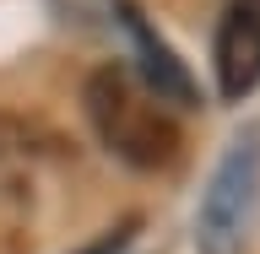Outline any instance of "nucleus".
<instances>
[{
    "mask_svg": "<svg viewBox=\"0 0 260 254\" xmlns=\"http://www.w3.org/2000/svg\"><path fill=\"white\" fill-rule=\"evenodd\" d=\"M81 103H87L92 135L125 168L157 173V168H168L179 157V119L162 108V97L130 65H98L92 76H87Z\"/></svg>",
    "mask_w": 260,
    "mask_h": 254,
    "instance_id": "1",
    "label": "nucleus"
},
{
    "mask_svg": "<svg viewBox=\"0 0 260 254\" xmlns=\"http://www.w3.org/2000/svg\"><path fill=\"white\" fill-rule=\"evenodd\" d=\"M260 211V125H244L222 146L195 211V249L201 254H244Z\"/></svg>",
    "mask_w": 260,
    "mask_h": 254,
    "instance_id": "2",
    "label": "nucleus"
},
{
    "mask_svg": "<svg viewBox=\"0 0 260 254\" xmlns=\"http://www.w3.org/2000/svg\"><path fill=\"white\" fill-rule=\"evenodd\" d=\"M114 16H119L130 49H136V76H141L162 103H184V108H190V103H195V76H190V65L157 38L152 16H146L136 0H114Z\"/></svg>",
    "mask_w": 260,
    "mask_h": 254,
    "instance_id": "3",
    "label": "nucleus"
},
{
    "mask_svg": "<svg viewBox=\"0 0 260 254\" xmlns=\"http://www.w3.org/2000/svg\"><path fill=\"white\" fill-rule=\"evenodd\" d=\"M217 87L222 97H249L260 87V0H233L217 27Z\"/></svg>",
    "mask_w": 260,
    "mask_h": 254,
    "instance_id": "4",
    "label": "nucleus"
},
{
    "mask_svg": "<svg viewBox=\"0 0 260 254\" xmlns=\"http://www.w3.org/2000/svg\"><path fill=\"white\" fill-rule=\"evenodd\" d=\"M136 233H141V222H136V216H125L119 227H109L98 243H87V249H76V254H125V243L136 238Z\"/></svg>",
    "mask_w": 260,
    "mask_h": 254,
    "instance_id": "5",
    "label": "nucleus"
}]
</instances>
